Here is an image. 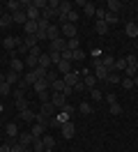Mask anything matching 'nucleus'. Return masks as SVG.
Segmentation results:
<instances>
[{
	"instance_id": "obj_1",
	"label": "nucleus",
	"mask_w": 138,
	"mask_h": 152,
	"mask_svg": "<svg viewBox=\"0 0 138 152\" xmlns=\"http://www.w3.org/2000/svg\"><path fill=\"white\" fill-rule=\"evenodd\" d=\"M60 32H62L64 39H74L76 35H78V30H76L74 23H64V26H60Z\"/></svg>"
},
{
	"instance_id": "obj_2",
	"label": "nucleus",
	"mask_w": 138,
	"mask_h": 152,
	"mask_svg": "<svg viewBox=\"0 0 138 152\" xmlns=\"http://www.w3.org/2000/svg\"><path fill=\"white\" fill-rule=\"evenodd\" d=\"M48 44H51L48 51H53V53H62L64 48H67V39H64V37H58V39H53V42H48Z\"/></svg>"
},
{
	"instance_id": "obj_3",
	"label": "nucleus",
	"mask_w": 138,
	"mask_h": 152,
	"mask_svg": "<svg viewBox=\"0 0 138 152\" xmlns=\"http://www.w3.org/2000/svg\"><path fill=\"white\" fill-rule=\"evenodd\" d=\"M60 132H62V136H64V138H74V134H76V127H74V122L69 120V122L60 124Z\"/></svg>"
},
{
	"instance_id": "obj_4",
	"label": "nucleus",
	"mask_w": 138,
	"mask_h": 152,
	"mask_svg": "<svg viewBox=\"0 0 138 152\" xmlns=\"http://www.w3.org/2000/svg\"><path fill=\"white\" fill-rule=\"evenodd\" d=\"M21 42H23V39H18V37H5L2 39V46L7 48V51H14V48L21 46Z\"/></svg>"
},
{
	"instance_id": "obj_5",
	"label": "nucleus",
	"mask_w": 138,
	"mask_h": 152,
	"mask_svg": "<svg viewBox=\"0 0 138 152\" xmlns=\"http://www.w3.org/2000/svg\"><path fill=\"white\" fill-rule=\"evenodd\" d=\"M62 81H64L69 88H74L78 81H81V74H78V72H69V74H64V76H62Z\"/></svg>"
},
{
	"instance_id": "obj_6",
	"label": "nucleus",
	"mask_w": 138,
	"mask_h": 152,
	"mask_svg": "<svg viewBox=\"0 0 138 152\" xmlns=\"http://www.w3.org/2000/svg\"><path fill=\"white\" fill-rule=\"evenodd\" d=\"M48 88H51V83H48L46 78H37V81H35V86H32V90H35L37 95H42V92H46Z\"/></svg>"
},
{
	"instance_id": "obj_7",
	"label": "nucleus",
	"mask_w": 138,
	"mask_h": 152,
	"mask_svg": "<svg viewBox=\"0 0 138 152\" xmlns=\"http://www.w3.org/2000/svg\"><path fill=\"white\" fill-rule=\"evenodd\" d=\"M51 104H53L55 108H62V106L67 104V97H64L62 92H53V95H51Z\"/></svg>"
},
{
	"instance_id": "obj_8",
	"label": "nucleus",
	"mask_w": 138,
	"mask_h": 152,
	"mask_svg": "<svg viewBox=\"0 0 138 152\" xmlns=\"http://www.w3.org/2000/svg\"><path fill=\"white\" fill-rule=\"evenodd\" d=\"M83 83H85V88H88V90L97 88V76L90 74V72H83Z\"/></svg>"
},
{
	"instance_id": "obj_9",
	"label": "nucleus",
	"mask_w": 138,
	"mask_h": 152,
	"mask_svg": "<svg viewBox=\"0 0 138 152\" xmlns=\"http://www.w3.org/2000/svg\"><path fill=\"white\" fill-rule=\"evenodd\" d=\"M46 37H48V42H53V39H58V37H62V32H60V26H48V30H46Z\"/></svg>"
},
{
	"instance_id": "obj_10",
	"label": "nucleus",
	"mask_w": 138,
	"mask_h": 152,
	"mask_svg": "<svg viewBox=\"0 0 138 152\" xmlns=\"http://www.w3.org/2000/svg\"><path fill=\"white\" fill-rule=\"evenodd\" d=\"M99 60H101V67H106L108 72H115V58L113 56H101Z\"/></svg>"
},
{
	"instance_id": "obj_11",
	"label": "nucleus",
	"mask_w": 138,
	"mask_h": 152,
	"mask_svg": "<svg viewBox=\"0 0 138 152\" xmlns=\"http://www.w3.org/2000/svg\"><path fill=\"white\" fill-rule=\"evenodd\" d=\"M5 81H7L9 86H18V83H21V74H16V72L9 69L7 74H5Z\"/></svg>"
},
{
	"instance_id": "obj_12",
	"label": "nucleus",
	"mask_w": 138,
	"mask_h": 152,
	"mask_svg": "<svg viewBox=\"0 0 138 152\" xmlns=\"http://www.w3.org/2000/svg\"><path fill=\"white\" fill-rule=\"evenodd\" d=\"M26 16H28V21H39L42 12L35 10V7H32V2H30V5H28V10H26Z\"/></svg>"
},
{
	"instance_id": "obj_13",
	"label": "nucleus",
	"mask_w": 138,
	"mask_h": 152,
	"mask_svg": "<svg viewBox=\"0 0 138 152\" xmlns=\"http://www.w3.org/2000/svg\"><path fill=\"white\" fill-rule=\"evenodd\" d=\"M23 62H26V67L30 69V72H32V69H37V67H39V58L32 56V53H28V58L23 60Z\"/></svg>"
},
{
	"instance_id": "obj_14",
	"label": "nucleus",
	"mask_w": 138,
	"mask_h": 152,
	"mask_svg": "<svg viewBox=\"0 0 138 152\" xmlns=\"http://www.w3.org/2000/svg\"><path fill=\"white\" fill-rule=\"evenodd\" d=\"M9 67H12V72H16V74H21V72L26 69V62H23V60H18V58H12V62H9Z\"/></svg>"
},
{
	"instance_id": "obj_15",
	"label": "nucleus",
	"mask_w": 138,
	"mask_h": 152,
	"mask_svg": "<svg viewBox=\"0 0 138 152\" xmlns=\"http://www.w3.org/2000/svg\"><path fill=\"white\" fill-rule=\"evenodd\" d=\"M39 113H44L46 118H53V115H55V106L51 104V102H44V104H42V111H39Z\"/></svg>"
},
{
	"instance_id": "obj_16",
	"label": "nucleus",
	"mask_w": 138,
	"mask_h": 152,
	"mask_svg": "<svg viewBox=\"0 0 138 152\" xmlns=\"http://www.w3.org/2000/svg\"><path fill=\"white\" fill-rule=\"evenodd\" d=\"M108 74H110V72H108V69H106V67H94V76H97V81H106V78H108Z\"/></svg>"
},
{
	"instance_id": "obj_17",
	"label": "nucleus",
	"mask_w": 138,
	"mask_h": 152,
	"mask_svg": "<svg viewBox=\"0 0 138 152\" xmlns=\"http://www.w3.org/2000/svg\"><path fill=\"white\" fill-rule=\"evenodd\" d=\"M46 129H48V127H46V124H32V129H30V134H32V136H35V138H42V134L46 132Z\"/></svg>"
},
{
	"instance_id": "obj_18",
	"label": "nucleus",
	"mask_w": 138,
	"mask_h": 152,
	"mask_svg": "<svg viewBox=\"0 0 138 152\" xmlns=\"http://www.w3.org/2000/svg\"><path fill=\"white\" fill-rule=\"evenodd\" d=\"M64 88H67V83L62 81V76H60V78H55L53 83H51V90H53V92H64Z\"/></svg>"
},
{
	"instance_id": "obj_19",
	"label": "nucleus",
	"mask_w": 138,
	"mask_h": 152,
	"mask_svg": "<svg viewBox=\"0 0 138 152\" xmlns=\"http://www.w3.org/2000/svg\"><path fill=\"white\" fill-rule=\"evenodd\" d=\"M5 134H7L9 138L18 136V124H16V122H7V127H5Z\"/></svg>"
},
{
	"instance_id": "obj_20",
	"label": "nucleus",
	"mask_w": 138,
	"mask_h": 152,
	"mask_svg": "<svg viewBox=\"0 0 138 152\" xmlns=\"http://www.w3.org/2000/svg\"><path fill=\"white\" fill-rule=\"evenodd\" d=\"M35 115L37 113H32V108H26V111H21V113H18V118H21L23 122H32V120H35Z\"/></svg>"
},
{
	"instance_id": "obj_21",
	"label": "nucleus",
	"mask_w": 138,
	"mask_h": 152,
	"mask_svg": "<svg viewBox=\"0 0 138 152\" xmlns=\"http://www.w3.org/2000/svg\"><path fill=\"white\" fill-rule=\"evenodd\" d=\"M23 30H26V35H37L39 26H37V21H28L26 26H23Z\"/></svg>"
},
{
	"instance_id": "obj_22",
	"label": "nucleus",
	"mask_w": 138,
	"mask_h": 152,
	"mask_svg": "<svg viewBox=\"0 0 138 152\" xmlns=\"http://www.w3.org/2000/svg\"><path fill=\"white\" fill-rule=\"evenodd\" d=\"M23 44H26L28 48H35V46H39V39H37V35H26Z\"/></svg>"
},
{
	"instance_id": "obj_23",
	"label": "nucleus",
	"mask_w": 138,
	"mask_h": 152,
	"mask_svg": "<svg viewBox=\"0 0 138 152\" xmlns=\"http://www.w3.org/2000/svg\"><path fill=\"white\" fill-rule=\"evenodd\" d=\"M12 23H14V19H12V14H9V12H5V14L0 16V28H9Z\"/></svg>"
},
{
	"instance_id": "obj_24",
	"label": "nucleus",
	"mask_w": 138,
	"mask_h": 152,
	"mask_svg": "<svg viewBox=\"0 0 138 152\" xmlns=\"http://www.w3.org/2000/svg\"><path fill=\"white\" fill-rule=\"evenodd\" d=\"M108 23H106V21H97V23H94V30H97V35H106V32H108Z\"/></svg>"
},
{
	"instance_id": "obj_25",
	"label": "nucleus",
	"mask_w": 138,
	"mask_h": 152,
	"mask_svg": "<svg viewBox=\"0 0 138 152\" xmlns=\"http://www.w3.org/2000/svg\"><path fill=\"white\" fill-rule=\"evenodd\" d=\"M32 141H35V136H32L30 132H28V134H18V143H21V145H26V148H28Z\"/></svg>"
},
{
	"instance_id": "obj_26",
	"label": "nucleus",
	"mask_w": 138,
	"mask_h": 152,
	"mask_svg": "<svg viewBox=\"0 0 138 152\" xmlns=\"http://www.w3.org/2000/svg\"><path fill=\"white\" fill-rule=\"evenodd\" d=\"M58 72H60V74H69V72H72V62H67V60H60V62H58Z\"/></svg>"
},
{
	"instance_id": "obj_27",
	"label": "nucleus",
	"mask_w": 138,
	"mask_h": 152,
	"mask_svg": "<svg viewBox=\"0 0 138 152\" xmlns=\"http://www.w3.org/2000/svg\"><path fill=\"white\" fill-rule=\"evenodd\" d=\"M106 7H108V12L118 14V12L122 10V2H120V0H108V2H106Z\"/></svg>"
},
{
	"instance_id": "obj_28",
	"label": "nucleus",
	"mask_w": 138,
	"mask_h": 152,
	"mask_svg": "<svg viewBox=\"0 0 138 152\" xmlns=\"http://www.w3.org/2000/svg\"><path fill=\"white\" fill-rule=\"evenodd\" d=\"M12 19H14V23H23V26H26V23H28L26 10H21V12H16V14H12Z\"/></svg>"
},
{
	"instance_id": "obj_29",
	"label": "nucleus",
	"mask_w": 138,
	"mask_h": 152,
	"mask_svg": "<svg viewBox=\"0 0 138 152\" xmlns=\"http://www.w3.org/2000/svg\"><path fill=\"white\" fill-rule=\"evenodd\" d=\"M42 143H44V148H46L44 152H51V150L55 148V138H53V136H44V138H42Z\"/></svg>"
},
{
	"instance_id": "obj_30",
	"label": "nucleus",
	"mask_w": 138,
	"mask_h": 152,
	"mask_svg": "<svg viewBox=\"0 0 138 152\" xmlns=\"http://www.w3.org/2000/svg\"><path fill=\"white\" fill-rule=\"evenodd\" d=\"M124 32H127L129 37H138V26L136 23H127V26H124Z\"/></svg>"
},
{
	"instance_id": "obj_31",
	"label": "nucleus",
	"mask_w": 138,
	"mask_h": 152,
	"mask_svg": "<svg viewBox=\"0 0 138 152\" xmlns=\"http://www.w3.org/2000/svg\"><path fill=\"white\" fill-rule=\"evenodd\" d=\"M39 67L51 69V58H48V53H42V56H39Z\"/></svg>"
},
{
	"instance_id": "obj_32",
	"label": "nucleus",
	"mask_w": 138,
	"mask_h": 152,
	"mask_svg": "<svg viewBox=\"0 0 138 152\" xmlns=\"http://www.w3.org/2000/svg\"><path fill=\"white\" fill-rule=\"evenodd\" d=\"M76 48H81V42H78V37L67 39V51H76Z\"/></svg>"
},
{
	"instance_id": "obj_33",
	"label": "nucleus",
	"mask_w": 138,
	"mask_h": 152,
	"mask_svg": "<svg viewBox=\"0 0 138 152\" xmlns=\"http://www.w3.org/2000/svg\"><path fill=\"white\" fill-rule=\"evenodd\" d=\"M0 95H2V97H9V95H12V86H9L7 81H2V83H0Z\"/></svg>"
},
{
	"instance_id": "obj_34",
	"label": "nucleus",
	"mask_w": 138,
	"mask_h": 152,
	"mask_svg": "<svg viewBox=\"0 0 138 152\" xmlns=\"http://www.w3.org/2000/svg\"><path fill=\"white\" fill-rule=\"evenodd\" d=\"M78 111H81V113H85V115H90L92 111H94V108H92V104H90V102H81Z\"/></svg>"
},
{
	"instance_id": "obj_35",
	"label": "nucleus",
	"mask_w": 138,
	"mask_h": 152,
	"mask_svg": "<svg viewBox=\"0 0 138 152\" xmlns=\"http://www.w3.org/2000/svg\"><path fill=\"white\" fill-rule=\"evenodd\" d=\"M72 10H74L72 2H60V10H58V14H64V16H67V14H69Z\"/></svg>"
},
{
	"instance_id": "obj_36",
	"label": "nucleus",
	"mask_w": 138,
	"mask_h": 152,
	"mask_svg": "<svg viewBox=\"0 0 138 152\" xmlns=\"http://www.w3.org/2000/svg\"><path fill=\"white\" fill-rule=\"evenodd\" d=\"M94 12H97V7H94L92 2H85V7H83V14H85V16H94Z\"/></svg>"
},
{
	"instance_id": "obj_37",
	"label": "nucleus",
	"mask_w": 138,
	"mask_h": 152,
	"mask_svg": "<svg viewBox=\"0 0 138 152\" xmlns=\"http://www.w3.org/2000/svg\"><path fill=\"white\" fill-rule=\"evenodd\" d=\"M16 108H18V113H21V111H26V108H30V104H28V99H26V97L16 99Z\"/></svg>"
},
{
	"instance_id": "obj_38",
	"label": "nucleus",
	"mask_w": 138,
	"mask_h": 152,
	"mask_svg": "<svg viewBox=\"0 0 138 152\" xmlns=\"http://www.w3.org/2000/svg\"><path fill=\"white\" fill-rule=\"evenodd\" d=\"M46 148H44V143H42V138H35L32 141V152H44Z\"/></svg>"
},
{
	"instance_id": "obj_39",
	"label": "nucleus",
	"mask_w": 138,
	"mask_h": 152,
	"mask_svg": "<svg viewBox=\"0 0 138 152\" xmlns=\"http://www.w3.org/2000/svg\"><path fill=\"white\" fill-rule=\"evenodd\" d=\"M136 74H138L136 65H127V69H124V76H127V78H134Z\"/></svg>"
},
{
	"instance_id": "obj_40",
	"label": "nucleus",
	"mask_w": 138,
	"mask_h": 152,
	"mask_svg": "<svg viewBox=\"0 0 138 152\" xmlns=\"http://www.w3.org/2000/svg\"><path fill=\"white\" fill-rule=\"evenodd\" d=\"M30 2H32V7H35V10H46V7H48V2H46V0H30Z\"/></svg>"
},
{
	"instance_id": "obj_41",
	"label": "nucleus",
	"mask_w": 138,
	"mask_h": 152,
	"mask_svg": "<svg viewBox=\"0 0 138 152\" xmlns=\"http://www.w3.org/2000/svg\"><path fill=\"white\" fill-rule=\"evenodd\" d=\"M104 21H106L108 26H110V23H118V14H113V12L106 10V16H104Z\"/></svg>"
},
{
	"instance_id": "obj_42",
	"label": "nucleus",
	"mask_w": 138,
	"mask_h": 152,
	"mask_svg": "<svg viewBox=\"0 0 138 152\" xmlns=\"http://www.w3.org/2000/svg\"><path fill=\"white\" fill-rule=\"evenodd\" d=\"M90 97H92V102H101V99H104L101 90H97V88H92V90H90Z\"/></svg>"
},
{
	"instance_id": "obj_43",
	"label": "nucleus",
	"mask_w": 138,
	"mask_h": 152,
	"mask_svg": "<svg viewBox=\"0 0 138 152\" xmlns=\"http://www.w3.org/2000/svg\"><path fill=\"white\" fill-rule=\"evenodd\" d=\"M72 60H85V51H83V48L72 51Z\"/></svg>"
},
{
	"instance_id": "obj_44",
	"label": "nucleus",
	"mask_w": 138,
	"mask_h": 152,
	"mask_svg": "<svg viewBox=\"0 0 138 152\" xmlns=\"http://www.w3.org/2000/svg\"><path fill=\"white\" fill-rule=\"evenodd\" d=\"M32 74H35L37 78H46V74H48V69H44V67H37V69H32Z\"/></svg>"
},
{
	"instance_id": "obj_45",
	"label": "nucleus",
	"mask_w": 138,
	"mask_h": 152,
	"mask_svg": "<svg viewBox=\"0 0 138 152\" xmlns=\"http://www.w3.org/2000/svg\"><path fill=\"white\" fill-rule=\"evenodd\" d=\"M76 21H78V12L72 10L69 14H67V23H74V26H76Z\"/></svg>"
},
{
	"instance_id": "obj_46",
	"label": "nucleus",
	"mask_w": 138,
	"mask_h": 152,
	"mask_svg": "<svg viewBox=\"0 0 138 152\" xmlns=\"http://www.w3.org/2000/svg\"><path fill=\"white\" fill-rule=\"evenodd\" d=\"M120 81H122V78H120V74H118V72H110V74H108V78H106V83H120Z\"/></svg>"
},
{
	"instance_id": "obj_47",
	"label": "nucleus",
	"mask_w": 138,
	"mask_h": 152,
	"mask_svg": "<svg viewBox=\"0 0 138 152\" xmlns=\"http://www.w3.org/2000/svg\"><path fill=\"white\" fill-rule=\"evenodd\" d=\"M48 58H51V65H58V62L62 60V56H60V53H53V51H48Z\"/></svg>"
},
{
	"instance_id": "obj_48",
	"label": "nucleus",
	"mask_w": 138,
	"mask_h": 152,
	"mask_svg": "<svg viewBox=\"0 0 138 152\" xmlns=\"http://www.w3.org/2000/svg\"><path fill=\"white\" fill-rule=\"evenodd\" d=\"M127 69V60H115V72H124Z\"/></svg>"
},
{
	"instance_id": "obj_49",
	"label": "nucleus",
	"mask_w": 138,
	"mask_h": 152,
	"mask_svg": "<svg viewBox=\"0 0 138 152\" xmlns=\"http://www.w3.org/2000/svg\"><path fill=\"white\" fill-rule=\"evenodd\" d=\"M120 83H122V88H124V90H131V88H134V81H131V78H127V76H124Z\"/></svg>"
},
{
	"instance_id": "obj_50",
	"label": "nucleus",
	"mask_w": 138,
	"mask_h": 152,
	"mask_svg": "<svg viewBox=\"0 0 138 152\" xmlns=\"http://www.w3.org/2000/svg\"><path fill=\"white\" fill-rule=\"evenodd\" d=\"M94 16H97V21H104V16H106V10H104V7H97Z\"/></svg>"
},
{
	"instance_id": "obj_51",
	"label": "nucleus",
	"mask_w": 138,
	"mask_h": 152,
	"mask_svg": "<svg viewBox=\"0 0 138 152\" xmlns=\"http://www.w3.org/2000/svg\"><path fill=\"white\" fill-rule=\"evenodd\" d=\"M122 113V106L120 104H110V115H120Z\"/></svg>"
},
{
	"instance_id": "obj_52",
	"label": "nucleus",
	"mask_w": 138,
	"mask_h": 152,
	"mask_svg": "<svg viewBox=\"0 0 138 152\" xmlns=\"http://www.w3.org/2000/svg\"><path fill=\"white\" fill-rule=\"evenodd\" d=\"M83 90H88V88H85V83H83V78H81V81L74 86V92H83Z\"/></svg>"
},
{
	"instance_id": "obj_53",
	"label": "nucleus",
	"mask_w": 138,
	"mask_h": 152,
	"mask_svg": "<svg viewBox=\"0 0 138 152\" xmlns=\"http://www.w3.org/2000/svg\"><path fill=\"white\" fill-rule=\"evenodd\" d=\"M48 10H60V0H48Z\"/></svg>"
},
{
	"instance_id": "obj_54",
	"label": "nucleus",
	"mask_w": 138,
	"mask_h": 152,
	"mask_svg": "<svg viewBox=\"0 0 138 152\" xmlns=\"http://www.w3.org/2000/svg\"><path fill=\"white\" fill-rule=\"evenodd\" d=\"M60 111H62V113H67V115H72V113H74V106H72V104H64Z\"/></svg>"
},
{
	"instance_id": "obj_55",
	"label": "nucleus",
	"mask_w": 138,
	"mask_h": 152,
	"mask_svg": "<svg viewBox=\"0 0 138 152\" xmlns=\"http://www.w3.org/2000/svg\"><path fill=\"white\" fill-rule=\"evenodd\" d=\"M39 99H42V104H44V102H51V92H48V90H46V92H42V95H39Z\"/></svg>"
},
{
	"instance_id": "obj_56",
	"label": "nucleus",
	"mask_w": 138,
	"mask_h": 152,
	"mask_svg": "<svg viewBox=\"0 0 138 152\" xmlns=\"http://www.w3.org/2000/svg\"><path fill=\"white\" fill-rule=\"evenodd\" d=\"M21 97H26L23 95V88H16V90H14V99H21Z\"/></svg>"
},
{
	"instance_id": "obj_57",
	"label": "nucleus",
	"mask_w": 138,
	"mask_h": 152,
	"mask_svg": "<svg viewBox=\"0 0 138 152\" xmlns=\"http://www.w3.org/2000/svg\"><path fill=\"white\" fill-rule=\"evenodd\" d=\"M106 102H108V104H118V97L115 95H106Z\"/></svg>"
},
{
	"instance_id": "obj_58",
	"label": "nucleus",
	"mask_w": 138,
	"mask_h": 152,
	"mask_svg": "<svg viewBox=\"0 0 138 152\" xmlns=\"http://www.w3.org/2000/svg\"><path fill=\"white\" fill-rule=\"evenodd\" d=\"M30 53H32V56H37V58H39V56H42V48H39V46H35V48H30Z\"/></svg>"
},
{
	"instance_id": "obj_59",
	"label": "nucleus",
	"mask_w": 138,
	"mask_h": 152,
	"mask_svg": "<svg viewBox=\"0 0 138 152\" xmlns=\"http://www.w3.org/2000/svg\"><path fill=\"white\" fill-rule=\"evenodd\" d=\"M0 152H12V145H9V143H5V145H0Z\"/></svg>"
},
{
	"instance_id": "obj_60",
	"label": "nucleus",
	"mask_w": 138,
	"mask_h": 152,
	"mask_svg": "<svg viewBox=\"0 0 138 152\" xmlns=\"http://www.w3.org/2000/svg\"><path fill=\"white\" fill-rule=\"evenodd\" d=\"M18 51H21V53H30V48H28L26 44H23V42H21V46H18Z\"/></svg>"
},
{
	"instance_id": "obj_61",
	"label": "nucleus",
	"mask_w": 138,
	"mask_h": 152,
	"mask_svg": "<svg viewBox=\"0 0 138 152\" xmlns=\"http://www.w3.org/2000/svg\"><path fill=\"white\" fill-rule=\"evenodd\" d=\"M2 81H5V74H0V83H2Z\"/></svg>"
},
{
	"instance_id": "obj_62",
	"label": "nucleus",
	"mask_w": 138,
	"mask_h": 152,
	"mask_svg": "<svg viewBox=\"0 0 138 152\" xmlns=\"http://www.w3.org/2000/svg\"><path fill=\"white\" fill-rule=\"evenodd\" d=\"M136 69H138V62H136Z\"/></svg>"
}]
</instances>
